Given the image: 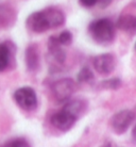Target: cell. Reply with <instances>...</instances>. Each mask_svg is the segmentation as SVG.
I'll return each instance as SVG.
<instances>
[{
	"label": "cell",
	"instance_id": "cell-1",
	"mask_svg": "<svg viewBox=\"0 0 136 147\" xmlns=\"http://www.w3.org/2000/svg\"><path fill=\"white\" fill-rule=\"evenodd\" d=\"M65 24V15L56 7H47L34 12L26 22L28 29L35 33H43L50 29H55Z\"/></svg>",
	"mask_w": 136,
	"mask_h": 147
},
{
	"label": "cell",
	"instance_id": "cell-2",
	"mask_svg": "<svg viewBox=\"0 0 136 147\" xmlns=\"http://www.w3.org/2000/svg\"><path fill=\"white\" fill-rule=\"evenodd\" d=\"M92 38L99 45H109L115 38V26L107 18L97 19L88 27Z\"/></svg>",
	"mask_w": 136,
	"mask_h": 147
},
{
	"label": "cell",
	"instance_id": "cell-3",
	"mask_svg": "<svg viewBox=\"0 0 136 147\" xmlns=\"http://www.w3.org/2000/svg\"><path fill=\"white\" fill-rule=\"evenodd\" d=\"M14 100L19 107L27 111L34 110L37 106L36 93L30 86H22L14 93Z\"/></svg>",
	"mask_w": 136,
	"mask_h": 147
},
{
	"label": "cell",
	"instance_id": "cell-4",
	"mask_svg": "<svg viewBox=\"0 0 136 147\" xmlns=\"http://www.w3.org/2000/svg\"><path fill=\"white\" fill-rule=\"evenodd\" d=\"M76 91V83L70 78H64L58 80L52 84V93L59 102L68 101Z\"/></svg>",
	"mask_w": 136,
	"mask_h": 147
},
{
	"label": "cell",
	"instance_id": "cell-5",
	"mask_svg": "<svg viewBox=\"0 0 136 147\" xmlns=\"http://www.w3.org/2000/svg\"><path fill=\"white\" fill-rule=\"evenodd\" d=\"M134 118L135 114L131 110H121L117 112L111 119V125L114 132L117 134L125 133L133 124Z\"/></svg>",
	"mask_w": 136,
	"mask_h": 147
},
{
	"label": "cell",
	"instance_id": "cell-6",
	"mask_svg": "<svg viewBox=\"0 0 136 147\" xmlns=\"http://www.w3.org/2000/svg\"><path fill=\"white\" fill-rule=\"evenodd\" d=\"M78 118L71 114L69 111H67L65 108L62 110L53 114L51 117V124L54 126L56 129L62 130V131H67L72 128V126L76 124Z\"/></svg>",
	"mask_w": 136,
	"mask_h": 147
},
{
	"label": "cell",
	"instance_id": "cell-7",
	"mask_svg": "<svg viewBox=\"0 0 136 147\" xmlns=\"http://www.w3.org/2000/svg\"><path fill=\"white\" fill-rule=\"evenodd\" d=\"M94 67L101 75H110L116 67V58L112 53H102L95 57Z\"/></svg>",
	"mask_w": 136,
	"mask_h": 147
},
{
	"label": "cell",
	"instance_id": "cell-8",
	"mask_svg": "<svg viewBox=\"0 0 136 147\" xmlns=\"http://www.w3.org/2000/svg\"><path fill=\"white\" fill-rule=\"evenodd\" d=\"M62 47L63 46H61L58 40H56V36L49 37V40H48V57H49V61H51L53 64H56V65L63 64L65 59H66L65 51L63 50Z\"/></svg>",
	"mask_w": 136,
	"mask_h": 147
},
{
	"label": "cell",
	"instance_id": "cell-9",
	"mask_svg": "<svg viewBox=\"0 0 136 147\" xmlns=\"http://www.w3.org/2000/svg\"><path fill=\"white\" fill-rule=\"evenodd\" d=\"M117 27L122 31L133 32L136 27V18L132 14L121 15L117 22Z\"/></svg>",
	"mask_w": 136,
	"mask_h": 147
},
{
	"label": "cell",
	"instance_id": "cell-10",
	"mask_svg": "<svg viewBox=\"0 0 136 147\" xmlns=\"http://www.w3.org/2000/svg\"><path fill=\"white\" fill-rule=\"evenodd\" d=\"M12 50L9 43L0 44V71H3L9 67L11 62Z\"/></svg>",
	"mask_w": 136,
	"mask_h": 147
},
{
	"label": "cell",
	"instance_id": "cell-11",
	"mask_svg": "<svg viewBox=\"0 0 136 147\" xmlns=\"http://www.w3.org/2000/svg\"><path fill=\"white\" fill-rule=\"evenodd\" d=\"M26 62L27 66L30 70H35L38 67L40 59H38V52H37V48L35 45H32L27 49Z\"/></svg>",
	"mask_w": 136,
	"mask_h": 147
},
{
	"label": "cell",
	"instance_id": "cell-12",
	"mask_svg": "<svg viewBox=\"0 0 136 147\" xmlns=\"http://www.w3.org/2000/svg\"><path fill=\"white\" fill-rule=\"evenodd\" d=\"M78 81L81 82V83H86V82H89L94 79V73L92 71V69L89 67L85 66L83 67L79 74H78Z\"/></svg>",
	"mask_w": 136,
	"mask_h": 147
},
{
	"label": "cell",
	"instance_id": "cell-13",
	"mask_svg": "<svg viewBox=\"0 0 136 147\" xmlns=\"http://www.w3.org/2000/svg\"><path fill=\"white\" fill-rule=\"evenodd\" d=\"M56 40L61 46H68L72 42V34L69 31H63L62 33H60V35L56 36Z\"/></svg>",
	"mask_w": 136,
	"mask_h": 147
},
{
	"label": "cell",
	"instance_id": "cell-14",
	"mask_svg": "<svg viewBox=\"0 0 136 147\" xmlns=\"http://www.w3.org/2000/svg\"><path fill=\"white\" fill-rule=\"evenodd\" d=\"M120 85H121V81L118 78H113V79H109L101 82V86L107 90H117L118 88H120Z\"/></svg>",
	"mask_w": 136,
	"mask_h": 147
},
{
	"label": "cell",
	"instance_id": "cell-15",
	"mask_svg": "<svg viewBox=\"0 0 136 147\" xmlns=\"http://www.w3.org/2000/svg\"><path fill=\"white\" fill-rule=\"evenodd\" d=\"M2 147H30V144L23 139H15L5 143Z\"/></svg>",
	"mask_w": 136,
	"mask_h": 147
},
{
	"label": "cell",
	"instance_id": "cell-16",
	"mask_svg": "<svg viewBox=\"0 0 136 147\" xmlns=\"http://www.w3.org/2000/svg\"><path fill=\"white\" fill-rule=\"evenodd\" d=\"M98 1H99V0H80V2H81L82 5L86 7H94Z\"/></svg>",
	"mask_w": 136,
	"mask_h": 147
},
{
	"label": "cell",
	"instance_id": "cell-17",
	"mask_svg": "<svg viewBox=\"0 0 136 147\" xmlns=\"http://www.w3.org/2000/svg\"><path fill=\"white\" fill-rule=\"evenodd\" d=\"M105 147H113V146H112V144H107V145Z\"/></svg>",
	"mask_w": 136,
	"mask_h": 147
}]
</instances>
